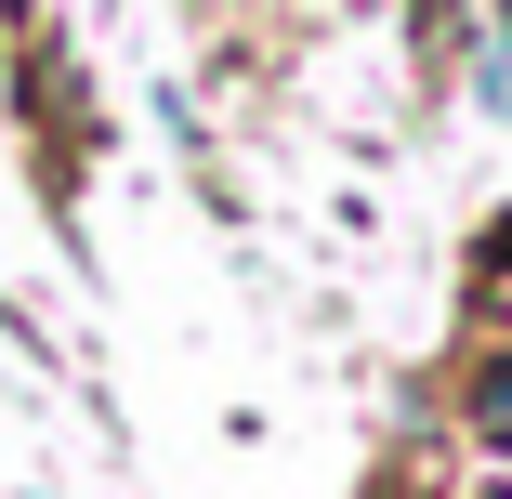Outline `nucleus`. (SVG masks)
I'll use <instances>...</instances> for the list:
<instances>
[{
    "label": "nucleus",
    "mask_w": 512,
    "mask_h": 499,
    "mask_svg": "<svg viewBox=\"0 0 512 499\" xmlns=\"http://www.w3.org/2000/svg\"><path fill=\"white\" fill-rule=\"evenodd\" d=\"M447 499H512V473H499V460H460V473H447Z\"/></svg>",
    "instance_id": "nucleus-2"
},
{
    "label": "nucleus",
    "mask_w": 512,
    "mask_h": 499,
    "mask_svg": "<svg viewBox=\"0 0 512 499\" xmlns=\"http://www.w3.org/2000/svg\"><path fill=\"white\" fill-rule=\"evenodd\" d=\"M447 421H460L473 460L512 473V342H473V355H460V408H447Z\"/></svg>",
    "instance_id": "nucleus-1"
}]
</instances>
